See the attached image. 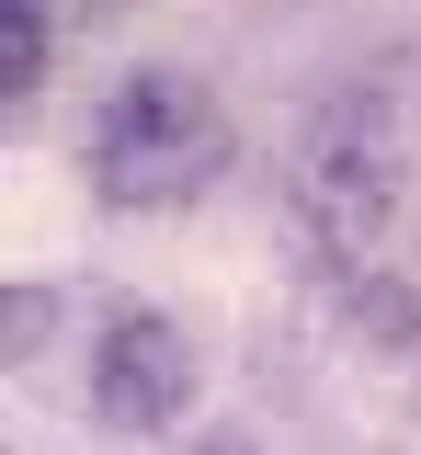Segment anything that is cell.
Returning <instances> with one entry per match:
<instances>
[{
    "instance_id": "1",
    "label": "cell",
    "mask_w": 421,
    "mask_h": 455,
    "mask_svg": "<svg viewBox=\"0 0 421 455\" xmlns=\"http://www.w3.org/2000/svg\"><path fill=\"white\" fill-rule=\"evenodd\" d=\"M228 171V114L194 68H125L91 114V194L125 217H171Z\"/></svg>"
},
{
    "instance_id": "2",
    "label": "cell",
    "mask_w": 421,
    "mask_h": 455,
    "mask_svg": "<svg viewBox=\"0 0 421 455\" xmlns=\"http://www.w3.org/2000/svg\"><path fill=\"white\" fill-rule=\"evenodd\" d=\"M387 205H399V160H387L376 114L330 103L319 125H307V148H297V228L319 239V262L364 274V251L387 239Z\"/></svg>"
},
{
    "instance_id": "3",
    "label": "cell",
    "mask_w": 421,
    "mask_h": 455,
    "mask_svg": "<svg viewBox=\"0 0 421 455\" xmlns=\"http://www.w3.org/2000/svg\"><path fill=\"white\" fill-rule=\"evenodd\" d=\"M91 410H103L115 433H171L182 410H194V341H182L171 307H115V319H103Z\"/></svg>"
},
{
    "instance_id": "4",
    "label": "cell",
    "mask_w": 421,
    "mask_h": 455,
    "mask_svg": "<svg viewBox=\"0 0 421 455\" xmlns=\"http://www.w3.org/2000/svg\"><path fill=\"white\" fill-rule=\"evenodd\" d=\"M0 80H12V103H35V80H46V0H0Z\"/></svg>"
},
{
    "instance_id": "5",
    "label": "cell",
    "mask_w": 421,
    "mask_h": 455,
    "mask_svg": "<svg viewBox=\"0 0 421 455\" xmlns=\"http://www.w3.org/2000/svg\"><path fill=\"white\" fill-rule=\"evenodd\" d=\"M205 455H240V444H205Z\"/></svg>"
}]
</instances>
